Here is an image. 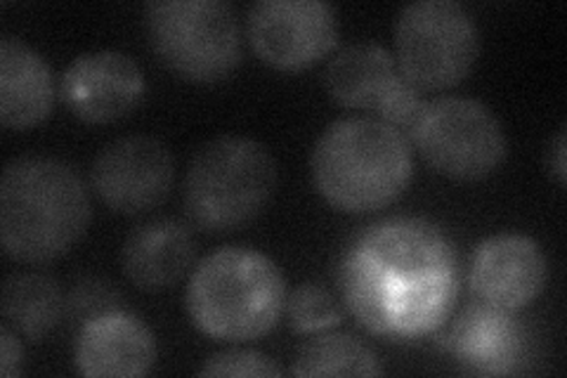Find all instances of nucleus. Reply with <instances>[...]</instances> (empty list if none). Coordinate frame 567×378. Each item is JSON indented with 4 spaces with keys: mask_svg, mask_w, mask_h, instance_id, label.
I'll return each instance as SVG.
<instances>
[{
    "mask_svg": "<svg viewBox=\"0 0 567 378\" xmlns=\"http://www.w3.org/2000/svg\"><path fill=\"white\" fill-rule=\"evenodd\" d=\"M277 187L270 150L244 135H218L194 152L183 183L187 221L204 232H233L268 208Z\"/></svg>",
    "mask_w": 567,
    "mask_h": 378,
    "instance_id": "obj_4",
    "label": "nucleus"
},
{
    "mask_svg": "<svg viewBox=\"0 0 567 378\" xmlns=\"http://www.w3.org/2000/svg\"><path fill=\"white\" fill-rule=\"evenodd\" d=\"M175 161L162 140L128 135L104 145L93 161L91 183L100 202L123 215L156 208L171 194Z\"/></svg>",
    "mask_w": 567,
    "mask_h": 378,
    "instance_id": "obj_10",
    "label": "nucleus"
},
{
    "mask_svg": "<svg viewBox=\"0 0 567 378\" xmlns=\"http://www.w3.org/2000/svg\"><path fill=\"white\" fill-rule=\"evenodd\" d=\"M91 223V200L64 161L10 159L0 175V242L20 263H50L76 246Z\"/></svg>",
    "mask_w": 567,
    "mask_h": 378,
    "instance_id": "obj_1",
    "label": "nucleus"
},
{
    "mask_svg": "<svg viewBox=\"0 0 567 378\" xmlns=\"http://www.w3.org/2000/svg\"><path fill=\"white\" fill-rule=\"evenodd\" d=\"M393 279L456 273V256L447 237L421 218H388L371 225L360 246Z\"/></svg>",
    "mask_w": 567,
    "mask_h": 378,
    "instance_id": "obj_14",
    "label": "nucleus"
},
{
    "mask_svg": "<svg viewBox=\"0 0 567 378\" xmlns=\"http://www.w3.org/2000/svg\"><path fill=\"white\" fill-rule=\"evenodd\" d=\"M194 327L220 340L268 334L287 305V282L272 258L256 248L225 246L206 256L185 294Z\"/></svg>",
    "mask_w": 567,
    "mask_h": 378,
    "instance_id": "obj_3",
    "label": "nucleus"
},
{
    "mask_svg": "<svg viewBox=\"0 0 567 378\" xmlns=\"http://www.w3.org/2000/svg\"><path fill=\"white\" fill-rule=\"evenodd\" d=\"M410 137L425 164L452 180H483L506 159L502 123L481 100L437 98L423 102Z\"/></svg>",
    "mask_w": 567,
    "mask_h": 378,
    "instance_id": "obj_7",
    "label": "nucleus"
},
{
    "mask_svg": "<svg viewBox=\"0 0 567 378\" xmlns=\"http://www.w3.org/2000/svg\"><path fill=\"white\" fill-rule=\"evenodd\" d=\"M310 166L319 194L346 213L385 208L414 175L410 140L374 116L331 123L317 140Z\"/></svg>",
    "mask_w": 567,
    "mask_h": 378,
    "instance_id": "obj_2",
    "label": "nucleus"
},
{
    "mask_svg": "<svg viewBox=\"0 0 567 378\" xmlns=\"http://www.w3.org/2000/svg\"><path fill=\"white\" fill-rule=\"evenodd\" d=\"M246 31L256 55L284 71L312 67L339 41L336 12L324 0H258Z\"/></svg>",
    "mask_w": 567,
    "mask_h": 378,
    "instance_id": "obj_9",
    "label": "nucleus"
},
{
    "mask_svg": "<svg viewBox=\"0 0 567 378\" xmlns=\"http://www.w3.org/2000/svg\"><path fill=\"white\" fill-rule=\"evenodd\" d=\"M481 55V31L456 0H416L395 20V62L416 90L464 81Z\"/></svg>",
    "mask_w": 567,
    "mask_h": 378,
    "instance_id": "obj_6",
    "label": "nucleus"
},
{
    "mask_svg": "<svg viewBox=\"0 0 567 378\" xmlns=\"http://www.w3.org/2000/svg\"><path fill=\"white\" fill-rule=\"evenodd\" d=\"M450 348L475 371L504 374L518 348V329L508 310L483 303L471 305L458 315L447 336Z\"/></svg>",
    "mask_w": 567,
    "mask_h": 378,
    "instance_id": "obj_17",
    "label": "nucleus"
},
{
    "mask_svg": "<svg viewBox=\"0 0 567 378\" xmlns=\"http://www.w3.org/2000/svg\"><path fill=\"white\" fill-rule=\"evenodd\" d=\"M60 95L81 121L112 123L137 110L145 95V76L126 52L93 50L66 64Z\"/></svg>",
    "mask_w": 567,
    "mask_h": 378,
    "instance_id": "obj_11",
    "label": "nucleus"
},
{
    "mask_svg": "<svg viewBox=\"0 0 567 378\" xmlns=\"http://www.w3.org/2000/svg\"><path fill=\"white\" fill-rule=\"evenodd\" d=\"M565 125L560 129L558 137H556V147H554V173L558 177V183L565 185L567 183V166H565V154H567V147H565Z\"/></svg>",
    "mask_w": 567,
    "mask_h": 378,
    "instance_id": "obj_25",
    "label": "nucleus"
},
{
    "mask_svg": "<svg viewBox=\"0 0 567 378\" xmlns=\"http://www.w3.org/2000/svg\"><path fill=\"white\" fill-rule=\"evenodd\" d=\"M64 313L60 284L43 273H17L3 282L0 315L8 327L29 340H43Z\"/></svg>",
    "mask_w": 567,
    "mask_h": 378,
    "instance_id": "obj_18",
    "label": "nucleus"
},
{
    "mask_svg": "<svg viewBox=\"0 0 567 378\" xmlns=\"http://www.w3.org/2000/svg\"><path fill=\"white\" fill-rule=\"evenodd\" d=\"M156 359L154 334L137 317L112 310L83 321L74 362L83 376H145Z\"/></svg>",
    "mask_w": 567,
    "mask_h": 378,
    "instance_id": "obj_13",
    "label": "nucleus"
},
{
    "mask_svg": "<svg viewBox=\"0 0 567 378\" xmlns=\"http://www.w3.org/2000/svg\"><path fill=\"white\" fill-rule=\"evenodd\" d=\"M199 376H281V369L275 365V359L258 350H223L210 355Z\"/></svg>",
    "mask_w": 567,
    "mask_h": 378,
    "instance_id": "obj_23",
    "label": "nucleus"
},
{
    "mask_svg": "<svg viewBox=\"0 0 567 378\" xmlns=\"http://www.w3.org/2000/svg\"><path fill=\"white\" fill-rule=\"evenodd\" d=\"M55 104V79L39 50L17 35L0 39V123L24 131L45 121Z\"/></svg>",
    "mask_w": 567,
    "mask_h": 378,
    "instance_id": "obj_16",
    "label": "nucleus"
},
{
    "mask_svg": "<svg viewBox=\"0 0 567 378\" xmlns=\"http://www.w3.org/2000/svg\"><path fill=\"white\" fill-rule=\"evenodd\" d=\"M287 317L291 329L298 334L324 331L341 321L339 300L319 284H300L287 298Z\"/></svg>",
    "mask_w": 567,
    "mask_h": 378,
    "instance_id": "obj_22",
    "label": "nucleus"
},
{
    "mask_svg": "<svg viewBox=\"0 0 567 378\" xmlns=\"http://www.w3.org/2000/svg\"><path fill=\"white\" fill-rule=\"evenodd\" d=\"M341 282L354 319L371 334L395 336L393 317H390V296H393L395 279L362 248H354L343 263Z\"/></svg>",
    "mask_w": 567,
    "mask_h": 378,
    "instance_id": "obj_20",
    "label": "nucleus"
},
{
    "mask_svg": "<svg viewBox=\"0 0 567 378\" xmlns=\"http://www.w3.org/2000/svg\"><path fill=\"white\" fill-rule=\"evenodd\" d=\"M293 376H381L377 353L352 334H324L300 348Z\"/></svg>",
    "mask_w": 567,
    "mask_h": 378,
    "instance_id": "obj_21",
    "label": "nucleus"
},
{
    "mask_svg": "<svg viewBox=\"0 0 567 378\" xmlns=\"http://www.w3.org/2000/svg\"><path fill=\"white\" fill-rule=\"evenodd\" d=\"M548 277L542 246L527 234L502 232L475 248L471 289L483 303L502 310H520L535 300Z\"/></svg>",
    "mask_w": 567,
    "mask_h": 378,
    "instance_id": "obj_12",
    "label": "nucleus"
},
{
    "mask_svg": "<svg viewBox=\"0 0 567 378\" xmlns=\"http://www.w3.org/2000/svg\"><path fill=\"white\" fill-rule=\"evenodd\" d=\"M456 298V273L419 275L395 279L390 296V317L395 334L423 336L435 331L452 313Z\"/></svg>",
    "mask_w": 567,
    "mask_h": 378,
    "instance_id": "obj_19",
    "label": "nucleus"
},
{
    "mask_svg": "<svg viewBox=\"0 0 567 378\" xmlns=\"http://www.w3.org/2000/svg\"><path fill=\"white\" fill-rule=\"evenodd\" d=\"M197 256L192 232L175 218H154L128 232L121 267L137 289L164 292L181 282Z\"/></svg>",
    "mask_w": 567,
    "mask_h": 378,
    "instance_id": "obj_15",
    "label": "nucleus"
},
{
    "mask_svg": "<svg viewBox=\"0 0 567 378\" xmlns=\"http://www.w3.org/2000/svg\"><path fill=\"white\" fill-rule=\"evenodd\" d=\"M322 81L336 104L374 114L404 135H410L423 106L419 90L402 76L393 52L379 43L341 48L329 60Z\"/></svg>",
    "mask_w": 567,
    "mask_h": 378,
    "instance_id": "obj_8",
    "label": "nucleus"
},
{
    "mask_svg": "<svg viewBox=\"0 0 567 378\" xmlns=\"http://www.w3.org/2000/svg\"><path fill=\"white\" fill-rule=\"evenodd\" d=\"M142 24L156 58L181 79L216 83L241 60L237 12L223 0H150Z\"/></svg>",
    "mask_w": 567,
    "mask_h": 378,
    "instance_id": "obj_5",
    "label": "nucleus"
},
{
    "mask_svg": "<svg viewBox=\"0 0 567 378\" xmlns=\"http://www.w3.org/2000/svg\"><path fill=\"white\" fill-rule=\"evenodd\" d=\"M22 362H24V350L20 338L14 336V331L3 324L0 329V376L3 378H12L22 371Z\"/></svg>",
    "mask_w": 567,
    "mask_h": 378,
    "instance_id": "obj_24",
    "label": "nucleus"
}]
</instances>
